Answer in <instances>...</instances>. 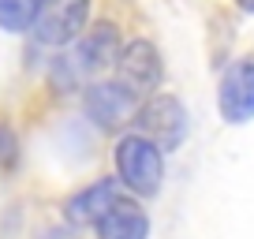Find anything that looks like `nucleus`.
I'll list each match as a JSON object with an SVG mask.
<instances>
[{
    "label": "nucleus",
    "instance_id": "nucleus-6",
    "mask_svg": "<svg viewBox=\"0 0 254 239\" xmlns=\"http://www.w3.org/2000/svg\"><path fill=\"white\" fill-rule=\"evenodd\" d=\"M86 112L101 127L116 131V127H124V123H131L138 116V97L131 90H124L120 82H97L86 94Z\"/></svg>",
    "mask_w": 254,
    "mask_h": 239
},
{
    "label": "nucleus",
    "instance_id": "nucleus-12",
    "mask_svg": "<svg viewBox=\"0 0 254 239\" xmlns=\"http://www.w3.org/2000/svg\"><path fill=\"white\" fill-rule=\"evenodd\" d=\"M236 4H239L243 11H254V0H236Z\"/></svg>",
    "mask_w": 254,
    "mask_h": 239
},
{
    "label": "nucleus",
    "instance_id": "nucleus-3",
    "mask_svg": "<svg viewBox=\"0 0 254 239\" xmlns=\"http://www.w3.org/2000/svg\"><path fill=\"white\" fill-rule=\"evenodd\" d=\"M138 131L135 135H142L146 142H153L161 153H172L176 146L187 138V112H183V105L176 101L172 94H157L150 97V101L138 105V116H135Z\"/></svg>",
    "mask_w": 254,
    "mask_h": 239
},
{
    "label": "nucleus",
    "instance_id": "nucleus-1",
    "mask_svg": "<svg viewBox=\"0 0 254 239\" xmlns=\"http://www.w3.org/2000/svg\"><path fill=\"white\" fill-rule=\"evenodd\" d=\"M116 168L120 179L135 194H157L161 179H165V153L153 142H146L142 135H124L116 146Z\"/></svg>",
    "mask_w": 254,
    "mask_h": 239
},
{
    "label": "nucleus",
    "instance_id": "nucleus-7",
    "mask_svg": "<svg viewBox=\"0 0 254 239\" xmlns=\"http://www.w3.org/2000/svg\"><path fill=\"white\" fill-rule=\"evenodd\" d=\"M120 56V34L116 26H94L90 34H82L79 45H75V56H71V67L79 75H101L109 64H116Z\"/></svg>",
    "mask_w": 254,
    "mask_h": 239
},
{
    "label": "nucleus",
    "instance_id": "nucleus-11",
    "mask_svg": "<svg viewBox=\"0 0 254 239\" xmlns=\"http://www.w3.org/2000/svg\"><path fill=\"white\" fill-rule=\"evenodd\" d=\"M11 161H15V135L0 127V165H11Z\"/></svg>",
    "mask_w": 254,
    "mask_h": 239
},
{
    "label": "nucleus",
    "instance_id": "nucleus-2",
    "mask_svg": "<svg viewBox=\"0 0 254 239\" xmlns=\"http://www.w3.org/2000/svg\"><path fill=\"white\" fill-rule=\"evenodd\" d=\"M90 15V0H38L30 30L41 45H71L82 38Z\"/></svg>",
    "mask_w": 254,
    "mask_h": 239
},
{
    "label": "nucleus",
    "instance_id": "nucleus-10",
    "mask_svg": "<svg viewBox=\"0 0 254 239\" xmlns=\"http://www.w3.org/2000/svg\"><path fill=\"white\" fill-rule=\"evenodd\" d=\"M34 4H38V0H0V26H4V30H11V34L30 30Z\"/></svg>",
    "mask_w": 254,
    "mask_h": 239
},
{
    "label": "nucleus",
    "instance_id": "nucleus-5",
    "mask_svg": "<svg viewBox=\"0 0 254 239\" xmlns=\"http://www.w3.org/2000/svg\"><path fill=\"white\" fill-rule=\"evenodd\" d=\"M221 116L228 123H247L254 120V56H243L224 71L221 79Z\"/></svg>",
    "mask_w": 254,
    "mask_h": 239
},
{
    "label": "nucleus",
    "instance_id": "nucleus-8",
    "mask_svg": "<svg viewBox=\"0 0 254 239\" xmlns=\"http://www.w3.org/2000/svg\"><path fill=\"white\" fill-rule=\"evenodd\" d=\"M120 202V191H116V179H97L90 183L86 191H79L71 202H67V221L75 224H97L112 206Z\"/></svg>",
    "mask_w": 254,
    "mask_h": 239
},
{
    "label": "nucleus",
    "instance_id": "nucleus-9",
    "mask_svg": "<svg viewBox=\"0 0 254 239\" xmlns=\"http://www.w3.org/2000/svg\"><path fill=\"white\" fill-rule=\"evenodd\" d=\"M97 236L101 239H146L150 236V217H146L135 202L120 198L116 206L97 221Z\"/></svg>",
    "mask_w": 254,
    "mask_h": 239
},
{
    "label": "nucleus",
    "instance_id": "nucleus-4",
    "mask_svg": "<svg viewBox=\"0 0 254 239\" xmlns=\"http://www.w3.org/2000/svg\"><path fill=\"white\" fill-rule=\"evenodd\" d=\"M116 71H120V86L131 90L135 97H146L161 86V75H165V64H161V53L153 49V41H131V45L120 49L116 56Z\"/></svg>",
    "mask_w": 254,
    "mask_h": 239
}]
</instances>
